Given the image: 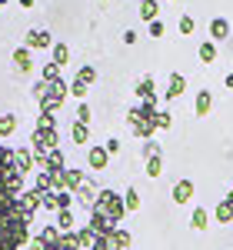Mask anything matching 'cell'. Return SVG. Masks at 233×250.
<instances>
[{
	"label": "cell",
	"mask_w": 233,
	"mask_h": 250,
	"mask_svg": "<svg viewBox=\"0 0 233 250\" xmlns=\"http://www.w3.org/2000/svg\"><path fill=\"white\" fill-rule=\"evenodd\" d=\"M94 210L103 213V217H110L114 224H120V217L127 213V204H123V197H120V193H114L110 187H107V190H100V193H97V204H94Z\"/></svg>",
	"instance_id": "6da1fadb"
},
{
	"label": "cell",
	"mask_w": 233,
	"mask_h": 250,
	"mask_svg": "<svg viewBox=\"0 0 233 250\" xmlns=\"http://www.w3.org/2000/svg\"><path fill=\"white\" fill-rule=\"evenodd\" d=\"M156 114H160V110H156ZM156 114H154V117H156ZM154 117H147V114H143V107H134V110L127 114V124H130L134 137H143V140H150V134L156 130Z\"/></svg>",
	"instance_id": "7a4b0ae2"
},
{
	"label": "cell",
	"mask_w": 233,
	"mask_h": 250,
	"mask_svg": "<svg viewBox=\"0 0 233 250\" xmlns=\"http://www.w3.org/2000/svg\"><path fill=\"white\" fill-rule=\"evenodd\" d=\"M37 150H60V137L57 130H34V140H30Z\"/></svg>",
	"instance_id": "3957f363"
},
{
	"label": "cell",
	"mask_w": 233,
	"mask_h": 250,
	"mask_svg": "<svg viewBox=\"0 0 233 250\" xmlns=\"http://www.w3.org/2000/svg\"><path fill=\"white\" fill-rule=\"evenodd\" d=\"M90 230L97 233V237H110V233L116 230V224L110 220V217H103V213L90 210Z\"/></svg>",
	"instance_id": "277c9868"
},
{
	"label": "cell",
	"mask_w": 233,
	"mask_h": 250,
	"mask_svg": "<svg viewBox=\"0 0 233 250\" xmlns=\"http://www.w3.org/2000/svg\"><path fill=\"white\" fill-rule=\"evenodd\" d=\"M50 43H57V40L50 37L47 30H27V47H34V50H43V47H50Z\"/></svg>",
	"instance_id": "5b68a950"
},
{
	"label": "cell",
	"mask_w": 233,
	"mask_h": 250,
	"mask_svg": "<svg viewBox=\"0 0 233 250\" xmlns=\"http://www.w3.org/2000/svg\"><path fill=\"white\" fill-rule=\"evenodd\" d=\"M183 94H187V77H183V74H174L163 97H167V100H176V97H183Z\"/></svg>",
	"instance_id": "8992f818"
},
{
	"label": "cell",
	"mask_w": 233,
	"mask_h": 250,
	"mask_svg": "<svg viewBox=\"0 0 233 250\" xmlns=\"http://www.w3.org/2000/svg\"><path fill=\"white\" fill-rule=\"evenodd\" d=\"M194 200V184L190 180H176L174 184V204H187Z\"/></svg>",
	"instance_id": "52a82bcc"
},
{
	"label": "cell",
	"mask_w": 233,
	"mask_h": 250,
	"mask_svg": "<svg viewBox=\"0 0 233 250\" xmlns=\"http://www.w3.org/2000/svg\"><path fill=\"white\" fill-rule=\"evenodd\" d=\"M80 187H83V173H80V170H74V167H67V170H63V190L77 193Z\"/></svg>",
	"instance_id": "ba28073f"
},
{
	"label": "cell",
	"mask_w": 233,
	"mask_h": 250,
	"mask_svg": "<svg viewBox=\"0 0 233 250\" xmlns=\"http://www.w3.org/2000/svg\"><path fill=\"white\" fill-rule=\"evenodd\" d=\"M107 147H90V154H87V164H90V170H103L107 167Z\"/></svg>",
	"instance_id": "9c48e42d"
},
{
	"label": "cell",
	"mask_w": 233,
	"mask_h": 250,
	"mask_svg": "<svg viewBox=\"0 0 233 250\" xmlns=\"http://www.w3.org/2000/svg\"><path fill=\"white\" fill-rule=\"evenodd\" d=\"M97 193H100V190H94V184H90V180H83V187L77 190V200L83 204V207H90V210H94V204H97Z\"/></svg>",
	"instance_id": "30bf717a"
},
{
	"label": "cell",
	"mask_w": 233,
	"mask_h": 250,
	"mask_svg": "<svg viewBox=\"0 0 233 250\" xmlns=\"http://www.w3.org/2000/svg\"><path fill=\"white\" fill-rule=\"evenodd\" d=\"M14 160H17V167L20 173H27V170H34V150H27V147H20V150H14Z\"/></svg>",
	"instance_id": "8fae6325"
},
{
	"label": "cell",
	"mask_w": 233,
	"mask_h": 250,
	"mask_svg": "<svg viewBox=\"0 0 233 250\" xmlns=\"http://www.w3.org/2000/svg\"><path fill=\"white\" fill-rule=\"evenodd\" d=\"M20 204H23V207H27V210H30V213H34V210H37V207H43V193H40L37 187H34V190L20 193Z\"/></svg>",
	"instance_id": "7c38bea8"
},
{
	"label": "cell",
	"mask_w": 233,
	"mask_h": 250,
	"mask_svg": "<svg viewBox=\"0 0 233 250\" xmlns=\"http://www.w3.org/2000/svg\"><path fill=\"white\" fill-rule=\"evenodd\" d=\"M227 34H230V23H227L223 17L210 20V40H227Z\"/></svg>",
	"instance_id": "4fadbf2b"
},
{
	"label": "cell",
	"mask_w": 233,
	"mask_h": 250,
	"mask_svg": "<svg viewBox=\"0 0 233 250\" xmlns=\"http://www.w3.org/2000/svg\"><path fill=\"white\" fill-rule=\"evenodd\" d=\"M214 220H216V224H233V204H230V200H220V204H216Z\"/></svg>",
	"instance_id": "5bb4252c"
},
{
	"label": "cell",
	"mask_w": 233,
	"mask_h": 250,
	"mask_svg": "<svg viewBox=\"0 0 233 250\" xmlns=\"http://www.w3.org/2000/svg\"><path fill=\"white\" fill-rule=\"evenodd\" d=\"M210 107H214V97H210V90H200V94H196V104H194L196 117H207V114H210Z\"/></svg>",
	"instance_id": "9a60e30c"
},
{
	"label": "cell",
	"mask_w": 233,
	"mask_h": 250,
	"mask_svg": "<svg viewBox=\"0 0 233 250\" xmlns=\"http://www.w3.org/2000/svg\"><path fill=\"white\" fill-rule=\"evenodd\" d=\"M127 247H130V233L123 230V227H116L110 233V250H127Z\"/></svg>",
	"instance_id": "2e32d148"
},
{
	"label": "cell",
	"mask_w": 233,
	"mask_h": 250,
	"mask_svg": "<svg viewBox=\"0 0 233 250\" xmlns=\"http://www.w3.org/2000/svg\"><path fill=\"white\" fill-rule=\"evenodd\" d=\"M14 67L17 70H30L34 63H30V47H17L14 50Z\"/></svg>",
	"instance_id": "e0dca14e"
},
{
	"label": "cell",
	"mask_w": 233,
	"mask_h": 250,
	"mask_svg": "<svg viewBox=\"0 0 233 250\" xmlns=\"http://www.w3.org/2000/svg\"><path fill=\"white\" fill-rule=\"evenodd\" d=\"M43 170H47V173H63V170H67V167H63V154H60V150H50Z\"/></svg>",
	"instance_id": "ac0fdd59"
},
{
	"label": "cell",
	"mask_w": 233,
	"mask_h": 250,
	"mask_svg": "<svg viewBox=\"0 0 233 250\" xmlns=\"http://www.w3.org/2000/svg\"><path fill=\"white\" fill-rule=\"evenodd\" d=\"M190 227H194V230H207V227H210V213L203 210V207H196L194 217H190Z\"/></svg>",
	"instance_id": "d6986e66"
},
{
	"label": "cell",
	"mask_w": 233,
	"mask_h": 250,
	"mask_svg": "<svg viewBox=\"0 0 233 250\" xmlns=\"http://www.w3.org/2000/svg\"><path fill=\"white\" fill-rule=\"evenodd\" d=\"M156 10H160L156 0H143V3H140V17L147 20V23H154V20H156Z\"/></svg>",
	"instance_id": "ffe728a7"
},
{
	"label": "cell",
	"mask_w": 233,
	"mask_h": 250,
	"mask_svg": "<svg viewBox=\"0 0 233 250\" xmlns=\"http://www.w3.org/2000/svg\"><path fill=\"white\" fill-rule=\"evenodd\" d=\"M17 130V117L14 114H0V137H10Z\"/></svg>",
	"instance_id": "44dd1931"
},
{
	"label": "cell",
	"mask_w": 233,
	"mask_h": 250,
	"mask_svg": "<svg viewBox=\"0 0 233 250\" xmlns=\"http://www.w3.org/2000/svg\"><path fill=\"white\" fill-rule=\"evenodd\" d=\"M200 60H203V63H214L216 60V43L214 40H203V43H200Z\"/></svg>",
	"instance_id": "7402d4cb"
},
{
	"label": "cell",
	"mask_w": 233,
	"mask_h": 250,
	"mask_svg": "<svg viewBox=\"0 0 233 250\" xmlns=\"http://www.w3.org/2000/svg\"><path fill=\"white\" fill-rule=\"evenodd\" d=\"M77 240H80V247H94V240H97V233L90 230V224H87V227H77Z\"/></svg>",
	"instance_id": "603a6c76"
},
{
	"label": "cell",
	"mask_w": 233,
	"mask_h": 250,
	"mask_svg": "<svg viewBox=\"0 0 233 250\" xmlns=\"http://www.w3.org/2000/svg\"><path fill=\"white\" fill-rule=\"evenodd\" d=\"M67 60H70V47L57 40V43H54V63H57V67H63Z\"/></svg>",
	"instance_id": "cb8c5ba5"
},
{
	"label": "cell",
	"mask_w": 233,
	"mask_h": 250,
	"mask_svg": "<svg viewBox=\"0 0 233 250\" xmlns=\"http://www.w3.org/2000/svg\"><path fill=\"white\" fill-rule=\"evenodd\" d=\"M57 227H60V233H74L70 227H74V213L70 210H57Z\"/></svg>",
	"instance_id": "d4e9b609"
},
{
	"label": "cell",
	"mask_w": 233,
	"mask_h": 250,
	"mask_svg": "<svg viewBox=\"0 0 233 250\" xmlns=\"http://www.w3.org/2000/svg\"><path fill=\"white\" fill-rule=\"evenodd\" d=\"M60 250H83L80 247V240H77V233H60Z\"/></svg>",
	"instance_id": "484cf974"
},
{
	"label": "cell",
	"mask_w": 233,
	"mask_h": 250,
	"mask_svg": "<svg viewBox=\"0 0 233 250\" xmlns=\"http://www.w3.org/2000/svg\"><path fill=\"white\" fill-rule=\"evenodd\" d=\"M136 97H143V100L156 97V94H154V80H150V77H143L140 83H136Z\"/></svg>",
	"instance_id": "4316f807"
},
{
	"label": "cell",
	"mask_w": 233,
	"mask_h": 250,
	"mask_svg": "<svg viewBox=\"0 0 233 250\" xmlns=\"http://www.w3.org/2000/svg\"><path fill=\"white\" fill-rule=\"evenodd\" d=\"M70 137H74L77 144H87V140H90V127H87V124H74V130H70Z\"/></svg>",
	"instance_id": "83f0119b"
},
{
	"label": "cell",
	"mask_w": 233,
	"mask_h": 250,
	"mask_svg": "<svg viewBox=\"0 0 233 250\" xmlns=\"http://www.w3.org/2000/svg\"><path fill=\"white\" fill-rule=\"evenodd\" d=\"M160 173H163V157L156 154L147 160V177H160Z\"/></svg>",
	"instance_id": "f1b7e54d"
},
{
	"label": "cell",
	"mask_w": 233,
	"mask_h": 250,
	"mask_svg": "<svg viewBox=\"0 0 233 250\" xmlns=\"http://www.w3.org/2000/svg\"><path fill=\"white\" fill-rule=\"evenodd\" d=\"M70 204H74V193H70V190H60L57 193V210H70Z\"/></svg>",
	"instance_id": "f546056e"
},
{
	"label": "cell",
	"mask_w": 233,
	"mask_h": 250,
	"mask_svg": "<svg viewBox=\"0 0 233 250\" xmlns=\"http://www.w3.org/2000/svg\"><path fill=\"white\" fill-rule=\"evenodd\" d=\"M77 80H83V83L90 87V83L97 80V70H94V67H80V70H77Z\"/></svg>",
	"instance_id": "4dcf8cb0"
},
{
	"label": "cell",
	"mask_w": 233,
	"mask_h": 250,
	"mask_svg": "<svg viewBox=\"0 0 233 250\" xmlns=\"http://www.w3.org/2000/svg\"><path fill=\"white\" fill-rule=\"evenodd\" d=\"M123 204H127V210H136V207H140V193L130 187V190L123 193Z\"/></svg>",
	"instance_id": "1f68e13d"
},
{
	"label": "cell",
	"mask_w": 233,
	"mask_h": 250,
	"mask_svg": "<svg viewBox=\"0 0 233 250\" xmlns=\"http://www.w3.org/2000/svg\"><path fill=\"white\" fill-rule=\"evenodd\" d=\"M14 164H17V160H14V150H10V147H0V170H3V167H14Z\"/></svg>",
	"instance_id": "d6a6232c"
},
{
	"label": "cell",
	"mask_w": 233,
	"mask_h": 250,
	"mask_svg": "<svg viewBox=\"0 0 233 250\" xmlns=\"http://www.w3.org/2000/svg\"><path fill=\"white\" fill-rule=\"evenodd\" d=\"M154 124H156V130H167V127H170V124H174V117L167 114V110H160V114L154 117Z\"/></svg>",
	"instance_id": "836d02e7"
},
{
	"label": "cell",
	"mask_w": 233,
	"mask_h": 250,
	"mask_svg": "<svg viewBox=\"0 0 233 250\" xmlns=\"http://www.w3.org/2000/svg\"><path fill=\"white\" fill-rule=\"evenodd\" d=\"M43 80H47V83L60 80V67H57V63H47V67H43Z\"/></svg>",
	"instance_id": "e575fe53"
},
{
	"label": "cell",
	"mask_w": 233,
	"mask_h": 250,
	"mask_svg": "<svg viewBox=\"0 0 233 250\" xmlns=\"http://www.w3.org/2000/svg\"><path fill=\"white\" fill-rule=\"evenodd\" d=\"M70 94L83 104V97H87V83H83V80H74V83H70Z\"/></svg>",
	"instance_id": "d590c367"
},
{
	"label": "cell",
	"mask_w": 233,
	"mask_h": 250,
	"mask_svg": "<svg viewBox=\"0 0 233 250\" xmlns=\"http://www.w3.org/2000/svg\"><path fill=\"white\" fill-rule=\"evenodd\" d=\"M37 130H57V127H54V114H40Z\"/></svg>",
	"instance_id": "8d00e7d4"
},
{
	"label": "cell",
	"mask_w": 233,
	"mask_h": 250,
	"mask_svg": "<svg viewBox=\"0 0 233 250\" xmlns=\"http://www.w3.org/2000/svg\"><path fill=\"white\" fill-rule=\"evenodd\" d=\"M194 17H187V14H183V17H180V34H183V37H187V34H194Z\"/></svg>",
	"instance_id": "74e56055"
},
{
	"label": "cell",
	"mask_w": 233,
	"mask_h": 250,
	"mask_svg": "<svg viewBox=\"0 0 233 250\" xmlns=\"http://www.w3.org/2000/svg\"><path fill=\"white\" fill-rule=\"evenodd\" d=\"M156 154H160V147H156L154 140H147V144H143V157L150 160V157H156Z\"/></svg>",
	"instance_id": "f35d334b"
},
{
	"label": "cell",
	"mask_w": 233,
	"mask_h": 250,
	"mask_svg": "<svg viewBox=\"0 0 233 250\" xmlns=\"http://www.w3.org/2000/svg\"><path fill=\"white\" fill-rule=\"evenodd\" d=\"M87 120H90V107L80 104V107H77V124H87Z\"/></svg>",
	"instance_id": "ab89813d"
},
{
	"label": "cell",
	"mask_w": 233,
	"mask_h": 250,
	"mask_svg": "<svg viewBox=\"0 0 233 250\" xmlns=\"http://www.w3.org/2000/svg\"><path fill=\"white\" fill-rule=\"evenodd\" d=\"M43 207L47 210H57V193H43Z\"/></svg>",
	"instance_id": "60d3db41"
},
{
	"label": "cell",
	"mask_w": 233,
	"mask_h": 250,
	"mask_svg": "<svg viewBox=\"0 0 233 250\" xmlns=\"http://www.w3.org/2000/svg\"><path fill=\"white\" fill-rule=\"evenodd\" d=\"M90 250H110V237H97V240H94V247Z\"/></svg>",
	"instance_id": "b9f144b4"
},
{
	"label": "cell",
	"mask_w": 233,
	"mask_h": 250,
	"mask_svg": "<svg viewBox=\"0 0 233 250\" xmlns=\"http://www.w3.org/2000/svg\"><path fill=\"white\" fill-rule=\"evenodd\" d=\"M150 34H154V37H163V34H167V30H163V20H154V23H150Z\"/></svg>",
	"instance_id": "7bdbcfd3"
},
{
	"label": "cell",
	"mask_w": 233,
	"mask_h": 250,
	"mask_svg": "<svg viewBox=\"0 0 233 250\" xmlns=\"http://www.w3.org/2000/svg\"><path fill=\"white\" fill-rule=\"evenodd\" d=\"M103 147H107V154L114 157L116 150H120V140H116V137H110V140H107V144H103Z\"/></svg>",
	"instance_id": "ee69618b"
},
{
	"label": "cell",
	"mask_w": 233,
	"mask_h": 250,
	"mask_svg": "<svg viewBox=\"0 0 233 250\" xmlns=\"http://www.w3.org/2000/svg\"><path fill=\"white\" fill-rule=\"evenodd\" d=\"M30 250H47V244H43V237H34V240H30Z\"/></svg>",
	"instance_id": "f6af8a7d"
},
{
	"label": "cell",
	"mask_w": 233,
	"mask_h": 250,
	"mask_svg": "<svg viewBox=\"0 0 233 250\" xmlns=\"http://www.w3.org/2000/svg\"><path fill=\"white\" fill-rule=\"evenodd\" d=\"M223 87H227V90H233V74H227V77H223Z\"/></svg>",
	"instance_id": "bcb514c9"
},
{
	"label": "cell",
	"mask_w": 233,
	"mask_h": 250,
	"mask_svg": "<svg viewBox=\"0 0 233 250\" xmlns=\"http://www.w3.org/2000/svg\"><path fill=\"white\" fill-rule=\"evenodd\" d=\"M20 7H23V10H30V7H34V0H20Z\"/></svg>",
	"instance_id": "7dc6e473"
},
{
	"label": "cell",
	"mask_w": 233,
	"mask_h": 250,
	"mask_svg": "<svg viewBox=\"0 0 233 250\" xmlns=\"http://www.w3.org/2000/svg\"><path fill=\"white\" fill-rule=\"evenodd\" d=\"M227 200H230V204H233V190H230V197H227Z\"/></svg>",
	"instance_id": "c3c4849f"
},
{
	"label": "cell",
	"mask_w": 233,
	"mask_h": 250,
	"mask_svg": "<svg viewBox=\"0 0 233 250\" xmlns=\"http://www.w3.org/2000/svg\"><path fill=\"white\" fill-rule=\"evenodd\" d=\"M47 250H60V247H47Z\"/></svg>",
	"instance_id": "681fc988"
}]
</instances>
